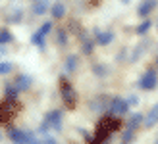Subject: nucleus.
Wrapping results in <instances>:
<instances>
[{
    "mask_svg": "<svg viewBox=\"0 0 158 144\" xmlns=\"http://www.w3.org/2000/svg\"><path fill=\"white\" fill-rule=\"evenodd\" d=\"M156 66H158V58H156Z\"/></svg>",
    "mask_w": 158,
    "mask_h": 144,
    "instance_id": "28",
    "label": "nucleus"
},
{
    "mask_svg": "<svg viewBox=\"0 0 158 144\" xmlns=\"http://www.w3.org/2000/svg\"><path fill=\"white\" fill-rule=\"evenodd\" d=\"M93 71H94V73H97L98 77H104L108 69H106V66H100V63H98V66H94V67H93Z\"/></svg>",
    "mask_w": 158,
    "mask_h": 144,
    "instance_id": "18",
    "label": "nucleus"
},
{
    "mask_svg": "<svg viewBox=\"0 0 158 144\" xmlns=\"http://www.w3.org/2000/svg\"><path fill=\"white\" fill-rule=\"evenodd\" d=\"M39 144H56V140H54L52 137H48V134H41V138H39Z\"/></svg>",
    "mask_w": 158,
    "mask_h": 144,
    "instance_id": "20",
    "label": "nucleus"
},
{
    "mask_svg": "<svg viewBox=\"0 0 158 144\" xmlns=\"http://www.w3.org/2000/svg\"><path fill=\"white\" fill-rule=\"evenodd\" d=\"M44 125L48 127V129H56L60 131L62 129V111L60 110H52L48 114L44 115Z\"/></svg>",
    "mask_w": 158,
    "mask_h": 144,
    "instance_id": "2",
    "label": "nucleus"
},
{
    "mask_svg": "<svg viewBox=\"0 0 158 144\" xmlns=\"http://www.w3.org/2000/svg\"><path fill=\"white\" fill-rule=\"evenodd\" d=\"M143 121H145V127H148V129H151V127H154V125L158 123V104L151 108V111L147 114V117L143 119Z\"/></svg>",
    "mask_w": 158,
    "mask_h": 144,
    "instance_id": "9",
    "label": "nucleus"
},
{
    "mask_svg": "<svg viewBox=\"0 0 158 144\" xmlns=\"http://www.w3.org/2000/svg\"><path fill=\"white\" fill-rule=\"evenodd\" d=\"M156 8V0H145V2H141V6H139V10H137V14L139 15H148L152 10Z\"/></svg>",
    "mask_w": 158,
    "mask_h": 144,
    "instance_id": "10",
    "label": "nucleus"
},
{
    "mask_svg": "<svg viewBox=\"0 0 158 144\" xmlns=\"http://www.w3.org/2000/svg\"><path fill=\"white\" fill-rule=\"evenodd\" d=\"M50 14H52V18H56V19L64 18V15H66V6H64V2H56V4H52Z\"/></svg>",
    "mask_w": 158,
    "mask_h": 144,
    "instance_id": "11",
    "label": "nucleus"
},
{
    "mask_svg": "<svg viewBox=\"0 0 158 144\" xmlns=\"http://www.w3.org/2000/svg\"><path fill=\"white\" fill-rule=\"evenodd\" d=\"M66 41H68V35L64 31H58V44H66Z\"/></svg>",
    "mask_w": 158,
    "mask_h": 144,
    "instance_id": "23",
    "label": "nucleus"
},
{
    "mask_svg": "<svg viewBox=\"0 0 158 144\" xmlns=\"http://www.w3.org/2000/svg\"><path fill=\"white\" fill-rule=\"evenodd\" d=\"M48 8H50L48 0H37V4H33V12L37 15H43L44 12H48Z\"/></svg>",
    "mask_w": 158,
    "mask_h": 144,
    "instance_id": "12",
    "label": "nucleus"
},
{
    "mask_svg": "<svg viewBox=\"0 0 158 144\" xmlns=\"http://www.w3.org/2000/svg\"><path fill=\"white\" fill-rule=\"evenodd\" d=\"M14 69V66L10 62H0V75H8Z\"/></svg>",
    "mask_w": 158,
    "mask_h": 144,
    "instance_id": "16",
    "label": "nucleus"
},
{
    "mask_svg": "<svg viewBox=\"0 0 158 144\" xmlns=\"http://www.w3.org/2000/svg\"><path fill=\"white\" fill-rule=\"evenodd\" d=\"M14 41V37H12V33H10V31H8V29H2V31H0V44H8V42H12Z\"/></svg>",
    "mask_w": 158,
    "mask_h": 144,
    "instance_id": "14",
    "label": "nucleus"
},
{
    "mask_svg": "<svg viewBox=\"0 0 158 144\" xmlns=\"http://www.w3.org/2000/svg\"><path fill=\"white\" fill-rule=\"evenodd\" d=\"M50 31H52V23H50V21L43 23L41 29L33 33V37H31V42H33L35 46H39V48H43V46H44V41H46V35H48Z\"/></svg>",
    "mask_w": 158,
    "mask_h": 144,
    "instance_id": "1",
    "label": "nucleus"
},
{
    "mask_svg": "<svg viewBox=\"0 0 158 144\" xmlns=\"http://www.w3.org/2000/svg\"><path fill=\"white\" fill-rule=\"evenodd\" d=\"M18 89H14V86H10V85H8L6 86V94H8V98H14V96H18Z\"/></svg>",
    "mask_w": 158,
    "mask_h": 144,
    "instance_id": "22",
    "label": "nucleus"
},
{
    "mask_svg": "<svg viewBox=\"0 0 158 144\" xmlns=\"http://www.w3.org/2000/svg\"><path fill=\"white\" fill-rule=\"evenodd\" d=\"M31 85H33V79H31L29 75H25V73L18 75V79H15V89L18 90H29Z\"/></svg>",
    "mask_w": 158,
    "mask_h": 144,
    "instance_id": "8",
    "label": "nucleus"
},
{
    "mask_svg": "<svg viewBox=\"0 0 158 144\" xmlns=\"http://www.w3.org/2000/svg\"><path fill=\"white\" fill-rule=\"evenodd\" d=\"M93 46H94V42H93V41H89V38H85V41H83V52L89 54V52L93 50Z\"/></svg>",
    "mask_w": 158,
    "mask_h": 144,
    "instance_id": "21",
    "label": "nucleus"
},
{
    "mask_svg": "<svg viewBox=\"0 0 158 144\" xmlns=\"http://www.w3.org/2000/svg\"><path fill=\"white\" fill-rule=\"evenodd\" d=\"M127 104H129V106H137V96H129Z\"/></svg>",
    "mask_w": 158,
    "mask_h": 144,
    "instance_id": "24",
    "label": "nucleus"
},
{
    "mask_svg": "<svg viewBox=\"0 0 158 144\" xmlns=\"http://www.w3.org/2000/svg\"><path fill=\"white\" fill-rule=\"evenodd\" d=\"M114 41V33H110V31H98L94 29V42L100 44V46H106Z\"/></svg>",
    "mask_w": 158,
    "mask_h": 144,
    "instance_id": "7",
    "label": "nucleus"
},
{
    "mask_svg": "<svg viewBox=\"0 0 158 144\" xmlns=\"http://www.w3.org/2000/svg\"><path fill=\"white\" fill-rule=\"evenodd\" d=\"M156 83H158V75H156V71H147V73L141 77L139 86H141L143 90H152V89H156Z\"/></svg>",
    "mask_w": 158,
    "mask_h": 144,
    "instance_id": "3",
    "label": "nucleus"
},
{
    "mask_svg": "<svg viewBox=\"0 0 158 144\" xmlns=\"http://www.w3.org/2000/svg\"><path fill=\"white\" fill-rule=\"evenodd\" d=\"M143 115H141V114H133L131 115V119H129V121H127V129H135V127H139L141 123H143Z\"/></svg>",
    "mask_w": 158,
    "mask_h": 144,
    "instance_id": "13",
    "label": "nucleus"
},
{
    "mask_svg": "<svg viewBox=\"0 0 158 144\" xmlns=\"http://www.w3.org/2000/svg\"><path fill=\"white\" fill-rule=\"evenodd\" d=\"M122 2H129V0H122Z\"/></svg>",
    "mask_w": 158,
    "mask_h": 144,
    "instance_id": "27",
    "label": "nucleus"
},
{
    "mask_svg": "<svg viewBox=\"0 0 158 144\" xmlns=\"http://www.w3.org/2000/svg\"><path fill=\"white\" fill-rule=\"evenodd\" d=\"M19 106H18V102L15 100H8V102H4L2 106H0V121H8V119H12V115H14V111L18 110Z\"/></svg>",
    "mask_w": 158,
    "mask_h": 144,
    "instance_id": "4",
    "label": "nucleus"
},
{
    "mask_svg": "<svg viewBox=\"0 0 158 144\" xmlns=\"http://www.w3.org/2000/svg\"><path fill=\"white\" fill-rule=\"evenodd\" d=\"M35 2H37V0H35Z\"/></svg>",
    "mask_w": 158,
    "mask_h": 144,
    "instance_id": "29",
    "label": "nucleus"
},
{
    "mask_svg": "<svg viewBox=\"0 0 158 144\" xmlns=\"http://www.w3.org/2000/svg\"><path fill=\"white\" fill-rule=\"evenodd\" d=\"M62 98H64V102L68 104L69 108H73L75 106V90L72 89V85L66 83V81H62Z\"/></svg>",
    "mask_w": 158,
    "mask_h": 144,
    "instance_id": "6",
    "label": "nucleus"
},
{
    "mask_svg": "<svg viewBox=\"0 0 158 144\" xmlns=\"http://www.w3.org/2000/svg\"><path fill=\"white\" fill-rule=\"evenodd\" d=\"M133 138H135V134H133V129H127L123 133V144H129Z\"/></svg>",
    "mask_w": 158,
    "mask_h": 144,
    "instance_id": "19",
    "label": "nucleus"
},
{
    "mask_svg": "<svg viewBox=\"0 0 158 144\" xmlns=\"http://www.w3.org/2000/svg\"><path fill=\"white\" fill-rule=\"evenodd\" d=\"M2 56H6V48L0 44V58H2Z\"/></svg>",
    "mask_w": 158,
    "mask_h": 144,
    "instance_id": "25",
    "label": "nucleus"
},
{
    "mask_svg": "<svg viewBox=\"0 0 158 144\" xmlns=\"http://www.w3.org/2000/svg\"><path fill=\"white\" fill-rule=\"evenodd\" d=\"M0 140H2V131H0Z\"/></svg>",
    "mask_w": 158,
    "mask_h": 144,
    "instance_id": "26",
    "label": "nucleus"
},
{
    "mask_svg": "<svg viewBox=\"0 0 158 144\" xmlns=\"http://www.w3.org/2000/svg\"><path fill=\"white\" fill-rule=\"evenodd\" d=\"M127 100H123V98H112V102L108 104V110H110V114H114V115H122L127 111Z\"/></svg>",
    "mask_w": 158,
    "mask_h": 144,
    "instance_id": "5",
    "label": "nucleus"
},
{
    "mask_svg": "<svg viewBox=\"0 0 158 144\" xmlns=\"http://www.w3.org/2000/svg\"><path fill=\"white\" fill-rule=\"evenodd\" d=\"M148 29H151V21L147 19V21H143V23H141V25L137 27V35H145Z\"/></svg>",
    "mask_w": 158,
    "mask_h": 144,
    "instance_id": "17",
    "label": "nucleus"
},
{
    "mask_svg": "<svg viewBox=\"0 0 158 144\" xmlns=\"http://www.w3.org/2000/svg\"><path fill=\"white\" fill-rule=\"evenodd\" d=\"M66 69L69 71V73H73V71L77 69V56H69V58L66 60Z\"/></svg>",
    "mask_w": 158,
    "mask_h": 144,
    "instance_id": "15",
    "label": "nucleus"
}]
</instances>
